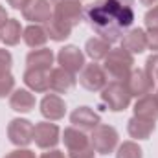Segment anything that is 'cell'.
Here are the masks:
<instances>
[{"instance_id": "obj_1", "label": "cell", "mask_w": 158, "mask_h": 158, "mask_svg": "<svg viewBox=\"0 0 158 158\" xmlns=\"http://www.w3.org/2000/svg\"><path fill=\"white\" fill-rule=\"evenodd\" d=\"M86 20L103 40L118 42L134 20L132 0H96L86 9Z\"/></svg>"}, {"instance_id": "obj_2", "label": "cell", "mask_w": 158, "mask_h": 158, "mask_svg": "<svg viewBox=\"0 0 158 158\" xmlns=\"http://www.w3.org/2000/svg\"><path fill=\"white\" fill-rule=\"evenodd\" d=\"M132 64H134L132 53L125 52L123 48H114L105 57V68L103 70L114 81H125L129 77V74L132 72Z\"/></svg>"}, {"instance_id": "obj_3", "label": "cell", "mask_w": 158, "mask_h": 158, "mask_svg": "<svg viewBox=\"0 0 158 158\" xmlns=\"http://www.w3.org/2000/svg\"><path fill=\"white\" fill-rule=\"evenodd\" d=\"M131 92L123 81H110L101 88V101L107 105L109 110H125L131 103Z\"/></svg>"}, {"instance_id": "obj_4", "label": "cell", "mask_w": 158, "mask_h": 158, "mask_svg": "<svg viewBox=\"0 0 158 158\" xmlns=\"http://www.w3.org/2000/svg\"><path fill=\"white\" fill-rule=\"evenodd\" d=\"M90 145L99 155H109L118 145V132L110 125H98L94 131H90Z\"/></svg>"}, {"instance_id": "obj_5", "label": "cell", "mask_w": 158, "mask_h": 158, "mask_svg": "<svg viewBox=\"0 0 158 158\" xmlns=\"http://www.w3.org/2000/svg\"><path fill=\"white\" fill-rule=\"evenodd\" d=\"M79 83L90 90V92H96V90H101L105 85H107V74L105 70L96 64V63H90V64H85L83 70H81V76H79Z\"/></svg>"}, {"instance_id": "obj_6", "label": "cell", "mask_w": 158, "mask_h": 158, "mask_svg": "<svg viewBox=\"0 0 158 158\" xmlns=\"http://www.w3.org/2000/svg\"><path fill=\"white\" fill-rule=\"evenodd\" d=\"M7 136H9L11 143L24 147V145L31 143V140H33V125L28 119H13L7 127Z\"/></svg>"}, {"instance_id": "obj_7", "label": "cell", "mask_w": 158, "mask_h": 158, "mask_svg": "<svg viewBox=\"0 0 158 158\" xmlns=\"http://www.w3.org/2000/svg\"><path fill=\"white\" fill-rule=\"evenodd\" d=\"M123 83L127 85L131 96H140V98L145 94H151L153 86H155V81L149 77V74L145 70H132Z\"/></svg>"}, {"instance_id": "obj_8", "label": "cell", "mask_w": 158, "mask_h": 158, "mask_svg": "<svg viewBox=\"0 0 158 158\" xmlns=\"http://www.w3.org/2000/svg\"><path fill=\"white\" fill-rule=\"evenodd\" d=\"M33 140L40 149L55 147L59 142V127L50 121H42L33 127Z\"/></svg>"}, {"instance_id": "obj_9", "label": "cell", "mask_w": 158, "mask_h": 158, "mask_svg": "<svg viewBox=\"0 0 158 158\" xmlns=\"http://www.w3.org/2000/svg\"><path fill=\"white\" fill-rule=\"evenodd\" d=\"M53 17L64 20L66 24H70L74 28L83 19V6L79 0H63V2L55 4V15Z\"/></svg>"}, {"instance_id": "obj_10", "label": "cell", "mask_w": 158, "mask_h": 158, "mask_svg": "<svg viewBox=\"0 0 158 158\" xmlns=\"http://www.w3.org/2000/svg\"><path fill=\"white\" fill-rule=\"evenodd\" d=\"M57 61H59L61 68H64L72 74L83 70V66H85V55L77 46H64L63 50H59Z\"/></svg>"}, {"instance_id": "obj_11", "label": "cell", "mask_w": 158, "mask_h": 158, "mask_svg": "<svg viewBox=\"0 0 158 158\" xmlns=\"http://www.w3.org/2000/svg\"><path fill=\"white\" fill-rule=\"evenodd\" d=\"M22 15L31 22H48L52 19V6L48 0H31L22 9Z\"/></svg>"}, {"instance_id": "obj_12", "label": "cell", "mask_w": 158, "mask_h": 158, "mask_svg": "<svg viewBox=\"0 0 158 158\" xmlns=\"http://www.w3.org/2000/svg\"><path fill=\"white\" fill-rule=\"evenodd\" d=\"M70 121L74 123V127H77L79 131H94L98 125H99V114L94 112L92 109L88 107H79L72 112Z\"/></svg>"}, {"instance_id": "obj_13", "label": "cell", "mask_w": 158, "mask_h": 158, "mask_svg": "<svg viewBox=\"0 0 158 158\" xmlns=\"http://www.w3.org/2000/svg\"><path fill=\"white\" fill-rule=\"evenodd\" d=\"M134 116L149 121H156L158 119V98L156 94H145L142 96L136 105H134Z\"/></svg>"}, {"instance_id": "obj_14", "label": "cell", "mask_w": 158, "mask_h": 158, "mask_svg": "<svg viewBox=\"0 0 158 158\" xmlns=\"http://www.w3.org/2000/svg\"><path fill=\"white\" fill-rule=\"evenodd\" d=\"M121 48L129 53H142L145 48H147V37H145V31L140 30V28H134L131 31H127L123 37H121Z\"/></svg>"}, {"instance_id": "obj_15", "label": "cell", "mask_w": 158, "mask_h": 158, "mask_svg": "<svg viewBox=\"0 0 158 158\" xmlns=\"http://www.w3.org/2000/svg\"><path fill=\"white\" fill-rule=\"evenodd\" d=\"M74 85H76V76L72 72H68V70H64L61 66L53 68L50 72V88L53 92H59V94L68 92Z\"/></svg>"}, {"instance_id": "obj_16", "label": "cell", "mask_w": 158, "mask_h": 158, "mask_svg": "<svg viewBox=\"0 0 158 158\" xmlns=\"http://www.w3.org/2000/svg\"><path fill=\"white\" fill-rule=\"evenodd\" d=\"M40 112H42L44 118L55 121V119H61L64 116L66 107H64V101H63L59 96L50 94V96H46V98L40 101Z\"/></svg>"}, {"instance_id": "obj_17", "label": "cell", "mask_w": 158, "mask_h": 158, "mask_svg": "<svg viewBox=\"0 0 158 158\" xmlns=\"http://www.w3.org/2000/svg\"><path fill=\"white\" fill-rule=\"evenodd\" d=\"M24 83L33 92H46L50 88V70L28 68L26 74H24Z\"/></svg>"}, {"instance_id": "obj_18", "label": "cell", "mask_w": 158, "mask_h": 158, "mask_svg": "<svg viewBox=\"0 0 158 158\" xmlns=\"http://www.w3.org/2000/svg\"><path fill=\"white\" fill-rule=\"evenodd\" d=\"M28 68H40V70H50V66L53 64V53L48 48H40L33 50L28 53Z\"/></svg>"}, {"instance_id": "obj_19", "label": "cell", "mask_w": 158, "mask_h": 158, "mask_svg": "<svg viewBox=\"0 0 158 158\" xmlns=\"http://www.w3.org/2000/svg\"><path fill=\"white\" fill-rule=\"evenodd\" d=\"M9 107L17 112H30L35 107V98L28 90H15L9 98Z\"/></svg>"}, {"instance_id": "obj_20", "label": "cell", "mask_w": 158, "mask_h": 158, "mask_svg": "<svg viewBox=\"0 0 158 158\" xmlns=\"http://www.w3.org/2000/svg\"><path fill=\"white\" fill-rule=\"evenodd\" d=\"M63 140H64V145L68 147V151H77V149H83V147L90 145L88 136H86L83 131H79L77 127H68V129H64Z\"/></svg>"}, {"instance_id": "obj_21", "label": "cell", "mask_w": 158, "mask_h": 158, "mask_svg": "<svg viewBox=\"0 0 158 158\" xmlns=\"http://www.w3.org/2000/svg\"><path fill=\"white\" fill-rule=\"evenodd\" d=\"M155 131V121H149V119L143 118H131L129 121V134L132 138H138V140H147Z\"/></svg>"}, {"instance_id": "obj_22", "label": "cell", "mask_w": 158, "mask_h": 158, "mask_svg": "<svg viewBox=\"0 0 158 158\" xmlns=\"http://www.w3.org/2000/svg\"><path fill=\"white\" fill-rule=\"evenodd\" d=\"M44 30H46V35L53 40H64L66 37H70V33H72V26L66 24L64 20L57 19V17H52L46 22Z\"/></svg>"}, {"instance_id": "obj_23", "label": "cell", "mask_w": 158, "mask_h": 158, "mask_svg": "<svg viewBox=\"0 0 158 158\" xmlns=\"http://www.w3.org/2000/svg\"><path fill=\"white\" fill-rule=\"evenodd\" d=\"M85 50H86V55H88L90 59L99 61V59H105L112 48H110V44H109L107 40H103L101 37H94V39L86 40Z\"/></svg>"}, {"instance_id": "obj_24", "label": "cell", "mask_w": 158, "mask_h": 158, "mask_svg": "<svg viewBox=\"0 0 158 158\" xmlns=\"http://www.w3.org/2000/svg\"><path fill=\"white\" fill-rule=\"evenodd\" d=\"M22 37H24V42L28 44V46H31V48H40V46H44V42L48 40V35H46V30L39 26V24H31V26H28L24 31H22Z\"/></svg>"}, {"instance_id": "obj_25", "label": "cell", "mask_w": 158, "mask_h": 158, "mask_svg": "<svg viewBox=\"0 0 158 158\" xmlns=\"http://www.w3.org/2000/svg\"><path fill=\"white\" fill-rule=\"evenodd\" d=\"M20 33H22V28H20L19 20L9 19V20L4 24V28L0 30V39L4 40L7 46H15V44L20 40V37H22Z\"/></svg>"}, {"instance_id": "obj_26", "label": "cell", "mask_w": 158, "mask_h": 158, "mask_svg": "<svg viewBox=\"0 0 158 158\" xmlns=\"http://www.w3.org/2000/svg\"><path fill=\"white\" fill-rule=\"evenodd\" d=\"M116 158H142V149L134 142H123L116 153Z\"/></svg>"}, {"instance_id": "obj_27", "label": "cell", "mask_w": 158, "mask_h": 158, "mask_svg": "<svg viewBox=\"0 0 158 158\" xmlns=\"http://www.w3.org/2000/svg\"><path fill=\"white\" fill-rule=\"evenodd\" d=\"M15 86V79L11 74H0V98H6Z\"/></svg>"}, {"instance_id": "obj_28", "label": "cell", "mask_w": 158, "mask_h": 158, "mask_svg": "<svg viewBox=\"0 0 158 158\" xmlns=\"http://www.w3.org/2000/svg\"><path fill=\"white\" fill-rule=\"evenodd\" d=\"M147 74H149V77L153 79V81H156L158 79V53L156 55H151L149 59H147V63H145V68H143Z\"/></svg>"}, {"instance_id": "obj_29", "label": "cell", "mask_w": 158, "mask_h": 158, "mask_svg": "<svg viewBox=\"0 0 158 158\" xmlns=\"http://www.w3.org/2000/svg\"><path fill=\"white\" fill-rule=\"evenodd\" d=\"M11 64H13L11 53L7 50H0V74H9Z\"/></svg>"}, {"instance_id": "obj_30", "label": "cell", "mask_w": 158, "mask_h": 158, "mask_svg": "<svg viewBox=\"0 0 158 158\" xmlns=\"http://www.w3.org/2000/svg\"><path fill=\"white\" fill-rule=\"evenodd\" d=\"M145 26L149 30H158V6H155L153 9L147 11V15H145Z\"/></svg>"}, {"instance_id": "obj_31", "label": "cell", "mask_w": 158, "mask_h": 158, "mask_svg": "<svg viewBox=\"0 0 158 158\" xmlns=\"http://www.w3.org/2000/svg\"><path fill=\"white\" fill-rule=\"evenodd\" d=\"M94 155H96V151L92 145H86L77 151H70V158H94Z\"/></svg>"}, {"instance_id": "obj_32", "label": "cell", "mask_w": 158, "mask_h": 158, "mask_svg": "<svg viewBox=\"0 0 158 158\" xmlns=\"http://www.w3.org/2000/svg\"><path fill=\"white\" fill-rule=\"evenodd\" d=\"M147 37V48L158 52V30H149V33H145Z\"/></svg>"}, {"instance_id": "obj_33", "label": "cell", "mask_w": 158, "mask_h": 158, "mask_svg": "<svg viewBox=\"0 0 158 158\" xmlns=\"http://www.w3.org/2000/svg\"><path fill=\"white\" fill-rule=\"evenodd\" d=\"M6 158H35V153H31L30 149H19V151L9 153Z\"/></svg>"}, {"instance_id": "obj_34", "label": "cell", "mask_w": 158, "mask_h": 158, "mask_svg": "<svg viewBox=\"0 0 158 158\" xmlns=\"http://www.w3.org/2000/svg\"><path fill=\"white\" fill-rule=\"evenodd\" d=\"M30 2H31V0H7V4H9V6H13L15 9H24Z\"/></svg>"}, {"instance_id": "obj_35", "label": "cell", "mask_w": 158, "mask_h": 158, "mask_svg": "<svg viewBox=\"0 0 158 158\" xmlns=\"http://www.w3.org/2000/svg\"><path fill=\"white\" fill-rule=\"evenodd\" d=\"M40 158H64V155L61 151H50V153H44Z\"/></svg>"}, {"instance_id": "obj_36", "label": "cell", "mask_w": 158, "mask_h": 158, "mask_svg": "<svg viewBox=\"0 0 158 158\" xmlns=\"http://www.w3.org/2000/svg\"><path fill=\"white\" fill-rule=\"evenodd\" d=\"M7 20H9V19H7V13H6V9L0 6V30L4 28V24H6Z\"/></svg>"}, {"instance_id": "obj_37", "label": "cell", "mask_w": 158, "mask_h": 158, "mask_svg": "<svg viewBox=\"0 0 158 158\" xmlns=\"http://www.w3.org/2000/svg\"><path fill=\"white\" fill-rule=\"evenodd\" d=\"M142 4H145V6H153L155 2H158V0H140Z\"/></svg>"}, {"instance_id": "obj_38", "label": "cell", "mask_w": 158, "mask_h": 158, "mask_svg": "<svg viewBox=\"0 0 158 158\" xmlns=\"http://www.w3.org/2000/svg\"><path fill=\"white\" fill-rule=\"evenodd\" d=\"M48 2H53V4H59V2H63V0H48Z\"/></svg>"}, {"instance_id": "obj_39", "label": "cell", "mask_w": 158, "mask_h": 158, "mask_svg": "<svg viewBox=\"0 0 158 158\" xmlns=\"http://www.w3.org/2000/svg\"><path fill=\"white\" fill-rule=\"evenodd\" d=\"M156 98H158V92H156Z\"/></svg>"}, {"instance_id": "obj_40", "label": "cell", "mask_w": 158, "mask_h": 158, "mask_svg": "<svg viewBox=\"0 0 158 158\" xmlns=\"http://www.w3.org/2000/svg\"><path fill=\"white\" fill-rule=\"evenodd\" d=\"M79 2H81V0H79Z\"/></svg>"}]
</instances>
